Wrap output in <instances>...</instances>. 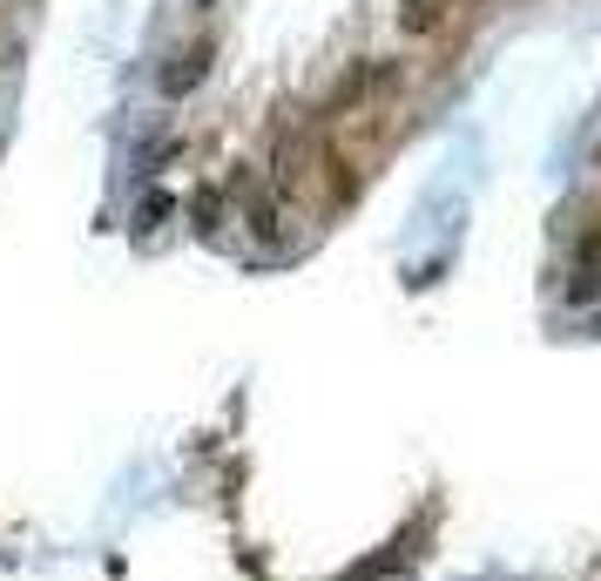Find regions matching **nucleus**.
Wrapping results in <instances>:
<instances>
[{
	"mask_svg": "<svg viewBox=\"0 0 601 581\" xmlns=\"http://www.w3.org/2000/svg\"><path fill=\"white\" fill-rule=\"evenodd\" d=\"M204 68H210V42H189L163 74H155V89H163V95H189L196 82H204Z\"/></svg>",
	"mask_w": 601,
	"mask_h": 581,
	"instance_id": "nucleus-1",
	"label": "nucleus"
},
{
	"mask_svg": "<svg viewBox=\"0 0 601 581\" xmlns=\"http://www.w3.org/2000/svg\"><path fill=\"white\" fill-rule=\"evenodd\" d=\"M447 14H453V0H406V8H398V27L406 34H432Z\"/></svg>",
	"mask_w": 601,
	"mask_h": 581,
	"instance_id": "nucleus-2",
	"label": "nucleus"
},
{
	"mask_svg": "<svg viewBox=\"0 0 601 581\" xmlns=\"http://www.w3.org/2000/svg\"><path fill=\"white\" fill-rule=\"evenodd\" d=\"M223 223H230V197H223V189H196V230L217 237Z\"/></svg>",
	"mask_w": 601,
	"mask_h": 581,
	"instance_id": "nucleus-3",
	"label": "nucleus"
},
{
	"mask_svg": "<svg viewBox=\"0 0 601 581\" xmlns=\"http://www.w3.org/2000/svg\"><path fill=\"white\" fill-rule=\"evenodd\" d=\"M170 197H142V210H136V230H155V223H170Z\"/></svg>",
	"mask_w": 601,
	"mask_h": 581,
	"instance_id": "nucleus-4",
	"label": "nucleus"
},
{
	"mask_svg": "<svg viewBox=\"0 0 601 581\" xmlns=\"http://www.w3.org/2000/svg\"><path fill=\"white\" fill-rule=\"evenodd\" d=\"M196 8H217V0H196Z\"/></svg>",
	"mask_w": 601,
	"mask_h": 581,
	"instance_id": "nucleus-5",
	"label": "nucleus"
}]
</instances>
